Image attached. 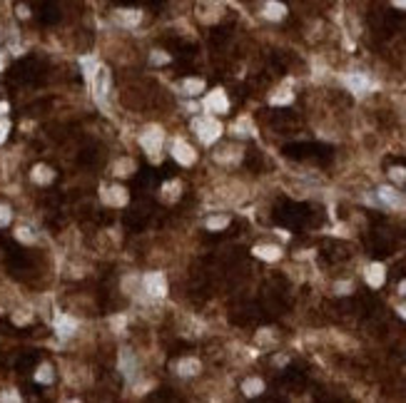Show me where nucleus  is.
<instances>
[{
    "mask_svg": "<svg viewBox=\"0 0 406 403\" xmlns=\"http://www.w3.org/2000/svg\"><path fill=\"white\" fill-rule=\"evenodd\" d=\"M391 3H394L396 8H401V10H406V0H391Z\"/></svg>",
    "mask_w": 406,
    "mask_h": 403,
    "instance_id": "nucleus-36",
    "label": "nucleus"
},
{
    "mask_svg": "<svg viewBox=\"0 0 406 403\" xmlns=\"http://www.w3.org/2000/svg\"><path fill=\"white\" fill-rule=\"evenodd\" d=\"M264 18L267 20H281L284 15H287V8H284L281 3H277V0H269V3L264 5Z\"/></svg>",
    "mask_w": 406,
    "mask_h": 403,
    "instance_id": "nucleus-15",
    "label": "nucleus"
},
{
    "mask_svg": "<svg viewBox=\"0 0 406 403\" xmlns=\"http://www.w3.org/2000/svg\"><path fill=\"white\" fill-rule=\"evenodd\" d=\"M292 100H294V95H292L289 90H279L277 95H272V97H269V102H272V105H289Z\"/></svg>",
    "mask_w": 406,
    "mask_h": 403,
    "instance_id": "nucleus-23",
    "label": "nucleus"
},
{
    "mask_svg": "<svg viewBox=\"0 0 406 403\" xmlns=\"http://www.w3.org/2000/svg\"><path fill=\"white\" fill-rule=\"evenodd\" d=\"M334 289H337V294H349L351 291V281H339Z\"/></svg>",
    "mask_w": 406,
    "mask_h": 403,
    "instance_id": "nucleus-32",
    "label": "nucleus"
},
{
    "mask_svg": "<svg viewBox=\"0 0 406 403\" xmlns=\"http://www.w3.org/2000/svg\"><path fill=\"white\" fill-rule=\"evenodd\" d=\"M192 127H194L197 137L205 142V144H212V142L219 140V135H222V125L217 122L212 115H210V117H197V119H192Z\"/></svg>",
    "mask_w": 406,
    "mask_h": 403,
    "instance_id": "nucleus-1",
    "label": "nucleus"
},
{
    "mask_svg": "<svg viewBox=\"0 0 406 403\" xmlns=\"http://www.w3.org/2000/svg\"><path fill=\"white\" fill-rule=\"evenodd\" d=\"M172 157L177 159L180 165H185V167H189L194 159H197V154H194V149L185 142V140H175L172 142Z\"/></svg>",
    "mask_w": 406,
    "mask_h": 403,
    "instance_id": "nucleus-4",
    "label": "nucleus"
},
{
    "mask_svg": "<svg viewBox=\"0 0 406 403\" xmlns=\"http://www.w3.org/2000/svg\"><path fill=\"white\" fill-rule=\"evenodd\" d=\"M399 294H406V281H401V284H399Z\"/></svg>",
    "mask_w": 406,
    "mask_h": 403,
    "instance_id": "nucleus-40",
    "label": "nucleus"
},
{
    "mask_svg": "<svg viewBox=\"0 0 406 403\" xmlns=\"http://www.w3.org/2000/svg\"><path fill=\"white\" fill-rule=\"evenodd\" d=\"M112 172H115L117 177H127V174H132V172H135V159H130V157L117 159V162L112 165Z\"/></svg>",
    "mask_w": 406,
    "mask_h": 403,
    "instance_id": "nucleus-18",
    "label": "nucleus"
},
{
    "mask_svg": "<svg viewBox=\"0 0 406 403\" xmlns=\"http://www.w3.org/2000/svg\"><path fill=\"white\" fill-rule=\"evenodd\" d=\"M389 174H391V179H394V182H399V184H401V182H406V170H404V167H394Z\"/></svg>",
    "mask_w": 406,
    "mask_h": 403,
    "instance_id": "nucleus-30",
    "label": "nucleus"
},
{
    "mask_svg": "<svg viewBox=\"0 0 406 403\" xmlns=\"http://www.w3.org/2000/svg\"><path fill=\"white\" fill-rule=\"evenodd\" d=\"M140 10H117L115 13V20L120 23V25H125V28H135L137 23H140Z\"/></svg>",
    "mask_w": 406,
    "mask_h": 403,
    "instance_id": "nucleus-11",
    "label": "nucleus"
},
{
    "mask_svg": "<svg viewBox=\"0 0 406 403\" xmlns=\"http://www.w3.org/2000/svg\"><path fill=\"white\" fill-rule=\"evenodd\" d=\"M30 316H32V314H20V311H18V314H13V321L23 326V324H28V321H30Z\"/></svg>",
    "mask_w": 406,
    "mask_h": 403,
    "instance_id": "nucleus-33",
    "label": "nucleus"
},
{
    "mask_svg": "<svg viewBox=\"0 0 406 403\" xmlns=\"http://www.w3.org/2000/svg\"><path fill=\"white\" fill-rule=\"evenodd\" d=\"M90 83H93V92L97 95V100H105V95L110 92V72L105 67H97Z\"/></svg>",
    "mask_w": 406,
    "mask_h": 403,
    "instance_id": "nucleus-5",
    "label": "nucleus"
},
{
    "mask_svg": "<svg viewBox=\"0 0 406 403\" xmlns=\"http://www.w3.org/2000/svg\"><path fill=\"white\" fill-rule=\"evenodd\" d=\"M53 378H55V374H53V366L50 364H43V366L35 371V381L37 383H53Z\"/></svg>",
    "mask_w": 406,
    "mask_h": 403,
    "instance_id": "nucleus-21",
    "label": "nucleus"
},
{
    "mask_svg": "<svg viewBox=\"0 0 406 403\" xmlns=\"http://www.w3.org/2000/svg\"><path fill=\"white\" fill-rule=\"evenodd\" d=\"M364 276H367V284L369 287L379 289L384 281H386V269H384V264H369L367 271H364Z\"/></svg>",
    "mask_w": 406,
    "mask_h": 403,
    "instance_id": "nucleus-8",
    "label": "nucleus"
},
{
    "mask_svg": "<svg viewBox=\"0 0 406 403\" xmlns=\"http://www.w3.org/2000/svg\"><path fill=\"white\" fill-rule=\"evenodd\" d=\"M399 316H401V318H406V304H401V306H399Z\"/></svg>",
    "mask_w": 406,
    "mask_h": 403,
    "instance_id": "nucleus-39",
    "label": "nucleus"
},
{
    "mask_svg": "<svg viewBox=\"0 0 406 403\" xmlns=\"http://www.w3.org/2000/svg\"><path fill=\"white\" fill-rule=\"evenodd\" d=\"M379 197H381L384 204H389V207H404L406 204L404 197H399V192H394L391 187H381L379 189Z\"/></svg>",
    "mask_w": 406,
    "mask_h": 403,
    "instance_id": "nucleus-12",
    "label": "nucleus"
},
{
    "mask_svg": "<svg viewBox=\"0 0 406 403\" xmlns=\"http://www.w3.org/2000/svg\"><path fill=\"white\" fill-rule=\"evenodd\" d=\"M102 199L107 202V204H112V207H125L130 197H127L125 187H107V189H102Z\"/></svg>",
    "mask_w": 406,
    "mask_h": 403,
    "instance_id": "nucleus-7",
    "label": "nucleus"
},
{
    "mask_svg": "<svg viewBox=\"0 0 406 403\" xmlns=\"http://www.w3.org/2000/svg\"><path fill=\"white\" fill-rule=\"evenodd\" d=\"M83 67H85V75H88V80H93V75H95V70H97V65H95V60H90V58H85V60H83Z\"/></svg>",
    "mask_w": 406,
    "mask_h": 403,
    "instance_id": "nucleus-29",
    "label": "nucleus"
},
{
    "mask_svg": "<svg viewBox=\"0 0 406 403\" xmlns=\"http://www.w3.org/2000/svg\"><path fill=\"white\" fill-rule=\"evenodd\" d=\"M110 326H112V329H123V326H125V318H123V316L112 318V321H110Z\"/></svg>",
    "mask_w": 406,
    "mask_h": 403,
    "instance_id": "nucleus-34",
    "label": "nucleus"
},
{
    "mask_svg": "<svg viewBox=\"0 0 406 403\" xmlns=\"http://www.w3.org/2000/svg\"><path fill=\"white\" fill-rule=\"evenodd\" d=\"M10 219H13V212H10V207L0 204V227H8V224H10Z\"/></svg>",
    "mask_w": 406,
    "mask_h": 403,
    "instance_id": "nucleus-27",
    "label": "nucleus"
},
{
    "mask_svg": "<svg viewBox=\"0 0 406 403\" xmlns=\"http://www.w3.org/2000/svg\"><path fill=\"white\" fill-rule=\"evenodd\" d=\"M227 224H229V217H224V214H219V217H210V219H207V229H212V231L224 229Z\"/></svg>",
    "mask_w": 406,
    "mask_h": 403,
    "instance_id": "nucleus-24",
    "label": "nucleus"
},
{
    "mask_svg": "<svg viewBox=\"0 0 406 403\" xmlns=\"http://www.w3.org/2000/svg\"><path fill=\"white\" fill-rule=\"evenodd\" d=\"M18 15H20V18H28L30 13H28V8H25V5H20V8H18Z\"/></svg>",
    "mask_w": 406,
    "mask_h": 403,
    "instance_id": "nucleus-37",
    "label": "nucleus"
},
{
    "mask_svg": "<svg viewBox=\"0 0 406 403\" xmlns=\"http://www.w3.org/2000/svg\"><path fill=\"white\" fill-rule=\"evenodd\" d=\"M252 252H254V257H259V259H264V261H277V259L281 257V249L274 247V244H259V247H254Z\"/></svg>",
    "mask_w": 406,
    "mask_h": 403,
    "instance_id": "nucleus-10",
    "label": "nucleus"
},
{
    "mask_svg": "<svg viewBox=\"0 0 406 403\" xmlns=\"http://www.w3.org/2000/svg\"><path fill=\"white\" fill-rule=\"evenodd\" d=\"M232 132H234V135H239V137H247V135H252V132H254L252 119H250V117H239L237 122H234V127H232Z\"/></svg>",
    "mask_w": 406,
    "mask_h": 403,
    "instance_id": "nucleus-19",
    "label": "nucleus"
},
{
    "mask_svg": "<svg viewBox=\"0 0 406 403\" xmlns=\"http://www.w3.org/2000/svg\"><path fill=\"white\" fill-rule=\"evenodd\" d=\"M346 85H349L351 92L361 95V92H367V90H369V80L364 77V75H349V77H346Z\"/></svg>",
    "mask_w": 406,
    "mask_h": 403,
    "instance_id": "nucleus-17",
    "label": "nucleus"
},
{
    "mask_svg": "<svg viewBox=\"0 0 406 403\" xmlns=\"http://www.w3.org/2000/svg\"><path fill=\"white\" fill-rule=\"evenodd\" d=\"M15 239L25 241V244H32V241H35V234H32L28 227H18V229H15Z\"/></svg>",
    "mask_w": 406,
    "mask_h": 403,
    "instance_id": "nucleus-25",
    "label": "nucleus"
},
{
    "mask_svg": "<svg viewBox=\"0 0 406 403\" xmlns=\"http://www.w3.org/2000/svg\"><path fill=\"white\" fill-rule=\"evenodd\" d=\"M185 92L187 95H199L202 90H205V83H202V80L199 77H189V80H185Z\"/></svg>",
    "mask_w": 406,
    "mask_h": 403,
    "instance_id": "nucleus-22",
    "label": "nucleus"
},
{
    "mask_svg": "<svg viewBox=\"0 0 406 403\" xmlns=\"http://www.w3.org/2000/svg\"><path fill=\"white\" fill-rule=\"evenodd\" d=\"M8 130H10V122H8V119H0V144L5 142V137H8Z\"/></svg>",
    "mask_w": 406,
    "mask_h": 403,
    "instance_id": "nucleus-31",
    "label": "nucleus"
},
{
    "mask_svg": "<svg viewBox=\"0 0 406 403\" xmlns=\"http://www.w3.org/2000/svg\"><path fill=\"white\" fill-rule=\"evenodd\" d=\"M75 321L70 318V316H58L55 318V329H58V334L62 336V339H67V336H72L75 334Z\"/></svg>",
    "mask_w": 406,
    "mask_h": 403,
    "instance_id": "nucleus-16",
    "label": "nucleus"
},
{
    "mask_svg": "<svg viewBox=\"0 0 406 403\" xmlns=\"http://www.w3.org/2000/svg\"><path fill=\"white\" fill-rule=\"evenodd\" d=\"M150 60H152V65H165V62H170V55H165L162 50H155L150 55Z\"/></svg>",
    "mask_w": 406,
    "mask_h": 403,
    "instance_id": "nucleus-28",
    "label": "nucleus"
},
{
    "mask_svg": "<svg viewBox=\"0 0 406 403\" xmlns=\"http://www.w3.org/2000/svg\"><path fill=\"white\" fill-rule=\"evenodd\" d=\"M120 369H123V374H125L127 378L135 376V371H137V358L132 356L130 348H125L123 353H120Z\"/></svg>",
    "mask_w": 406,
    "mask_h": 403,
    "instance_id": "nucleus-9",
    "label": "nucleus"
},
{
    "mask_svg": "<svg viewBox=\"0 0 406 403\" xmlns=\"http://www.w3.org/2000/svg\"><path fill=\"white\" fill-rule=\"evenodd\" d=\"M205 107H207L210 112H215V115H224V112L229 110V100H227L224 90H215V92H210L207 100H205Z\"/></svg>",
    "mask_w": 406,
    "mask_h": 403,
    "instance_id": "nucleus-6",
    "label": "nucleus"
},
{
    "mask_svg": "<svg viewBox=\"0 0 406 403\" xmlns=\"http://www.w3.org/2000/svg\"><path fill=\"white\" fill-rule=\"evenodd\" d=\"M162 142H165V132H162V127H157V125H150V127H145V132L140 135V144H142V149L152 157L155 154V162H157V152L162 149Z\"/></svg>",
    "mask_w": 406,
    "mask_h": 403,
    "instance_id": "nucleus-2",
    "label": "nucleus"
},
{
    "mask_svg": "<svg viewBox=\"0 0 406 403\" xmlns=\"http://www.w3.org/2000/svg\"><path fill=\"white\" fill-rule=\"evenodd\" d=\"M30 177H32L35 184H50L53 177H55V172L50 167H45V165H37V167H32V174Z\"/></svg>",
    "mask_w": 406,
    "mask_h": 403,
    "instance_id": "nucleus-14",
    "label": "nucleus"
},
{
    "mask_svg": "<svg viewBox=\"0 0 406 403\" xmlns=\"http://www.w3.org/2000/svg\"><path fill=\"white\" fill-rule=\"evenodd\" d=\"M5 67V58H3V53H0V70Z\"/></svg>",
    "mask_w": 406,
    "mask_h": 403,
    "instance_id": "nucleus-41",
    "label": "nucleus"
},
{
    "mask_svg": "<svg viewBox=\"0 0 406 403\" xmlns=\"http://www.w3.org/2000/svg\"><path fill=\"white\" fill-rule=\"evenodd\" d=\"M142 287H145V291H147L152 299H162V296L167 294V281H165V276H162L159 271L147 274V276L142 279Z\"/></svg>",
    "mask_w": 406,
    "mask_h": 403,
    "instance_id": "nucleus-3",
    "label": "nucleus"
},
{
    "mask_svg": "<svg viewBox=\"0 0 406 403\" xmlns=\"http://www.w3.org/2000/svg\"><path fill=\"white\" fill-rule=\"evenodd\" d=\"M162 192H165V199H177L180 197V182H167L165 187H162Z\"/></svg>",
    "mask_w": 406,
    "mask_h": 403,
    "instance_id": "nucleus-26",
    "label": "nucleus"
},
{
    "mask_svg": "<svg viewBox=\"0 0 406 403\" xmlns=\"http://www.w3.org/2000/svg\"><path fill=\"white\" fill-rule=\"evenodd\" d=\"M177 374L180 376H197L199 374V361L197 358H182V361H177Z\"/></svg>",
    "mask_w": 406,
    "mask_h": 403,
    "instance_id": "nucleus-13",
    "label": "nucleus"
},
{
    "mask_svg": "<svg viewBox=\"0 0 406 403\" xmlns=\"http://www.w3.org/2000/svg\"><path fill=\"white\" fill-rule=\"evenodd\" d=\"M0 398H3V401H20V396H18V393H3Z\"/></svg>",
    "mask_w": 406,
    "mask_h": 403,
    "instance_id": "nucleus-35",
    "label": "nucleus"
},
{
    "mask_svg": "<svg viewBox=\"0 0 406 403\" xmlns=\"http://www.w3.org/2000/svg\"><path fill=\"white\" fill-rule=\"evenodd\" d=\"M242 391H245L247 396H259L264 391V381L262 378H247L245 383H242Z\"/></svg>",
    "mask_w": 406,
    "mask_h": 403,
    "instance_id": "nucleus-20",
    "label": "nucleus"
},
{
    "mask_svg": "<svg viewBox=\"0 0 406 403\" xmlns=\"http://www.w3.org/2000/svg\"><path fill=\"white\" fill-rule=\"evenodd\" d=\"M8 112V102H0V117H3Z\"/></svg>",
    "mask_w": 406,
    "mask_h": 403,
    "instance_id": "nucleus-38",
    "label": "nucleus"
}]
</instances>
